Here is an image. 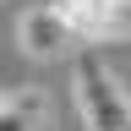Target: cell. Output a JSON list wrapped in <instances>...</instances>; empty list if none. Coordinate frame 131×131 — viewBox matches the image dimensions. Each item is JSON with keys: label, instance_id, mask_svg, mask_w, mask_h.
Instances as JSON below:
<instances>
[{"label": "cell", "instance_id": "obj_3", "mask_svg": "<svg viewBox=\"0 0 131 131\" xmlns=\"http://www.w3.org/2000/svg\"><path fill=\"white\" fill-rule=\"evenodd\" d=\"M71 27L60 22V11L49 6H27L22 16H16V49H22L27 60H38V66H49V60H66L71 55Z\"/></svg>", "mask_w": 131, "mask_h": 131}, {"label": "cell", "instance_id": "obj_1", "mask_svg": "<svg viewBox=\"0 0 131 131\" xmlns=\"http://www.w3.org/2000/svg\"><path fill=\"white\" fill-rule=\"evenodd\" d=\"M71 93H77V109H82V126L88 131H120L131 120V104L115 82L109 60H98L93 49L71 60Z\"/></svg>", "mask_w": 131, "mask_h": 131}, {"label": "cell", "instance_id": "obj_4", "mask_svg": "<svg viewBox=\"0 0 131 131\" xmlns=\"http://www.w3.org/2000/svg\"><path fill=\"white\" fill-rule=\"evenodd\" d=\"M109 71H115V82H120V93H126V104H131V60L126 66H109Z\"/></svg>", "mask_w": 131, "mask_h": 131}, {"label": "cell", "instance_id": "obj_5", "mask_svg": "<svg viewBox=\"0 0 131 131\" xmlns=\"http://www.w3.org/2000/svg\"><path fill=\"white\" fill-rule=\"evenodd\" d=\"M126 44H131V33H126Z\"/></svg>", "mask_w": 131, "mask_h": 131}, {"label": "cell", "instance_id": "obj_2", "mask_svg": "<svg viewBox=\"0 0 131 131\" xmlns=\"http://www.w3.org/2000/svg\"><path fill=\"white\" fill-rule=\"evenodd\" d=\"M77 44H126L131 33V0H49Z\"/></svg>", "mask_w": 131, "mask_h": 131}]
</instances>
